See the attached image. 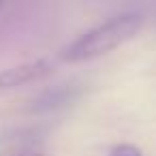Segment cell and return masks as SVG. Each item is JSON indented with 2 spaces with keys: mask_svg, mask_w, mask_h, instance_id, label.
<instances>
[{
  "mask_svg": "<svg viewBox=\"0 0 156 156\" xmlns=\"http://www.w3.org/2000/svg\"><path fill=\"white\" fill-rule=\"evenodd\" d=\"M143 26V17L139 13H120L115 17L105 20L103 24L86 30L77 37L62 54L66 62H88L98 56L109 54L111 49L130 41Z\"/></svg>",
  "mask_w": 156,
  "mask_h": 156,
  "instance_id": "6da1fadb",
  "label": "cell"
},
{
  "mask_svg": "<svg viewBox=\"0 0 156 156\" xmlns=\"http://www.w3.org/2000/svg\"><path fill=\"white\" fill-rule=\"evenodd\" d=\"M49 62L47 60H34V62H24L17 66H11L0 73V88H17L30 81H37L49 73Z\"/></svg>",
  "mask_w": 156,
  "mask_h": 156,
  "instance_id": "7a4b0ae2",
  "label": "cell"
},
{
  "mask_svg": "<svg viewBox=\"0 0 156 156\" xmlns=\"http://www.w3.org/2000/svg\"><path fill=\"white\" fill-rule=\"evenodd\" d=\"M75 96H77L75 86H58V88H51V90L43 92L34 101L32 109L34 111H54V109H60V107L69 105Z\"/></svg>",
  "mask_w": 156,
  "mask_h": 156,
  "instance_id": "3957f363",
  "label": "cell"
},
{
  "mask_svg": "<svg viewBox=\"0 0 156 156\" xmlns=\"http://www.w3.org/2000/svg\"><path fill=\"white\" fill-rule=\"evenodd\" d=\"M109 156H143L141 150L133 143H118L109 150Z\"/></svg>",
  "mask_w": 156,
  "mask_h": 156,
  "instance_id": "277c9868",
  "label": "cell"
}]
</instances>
